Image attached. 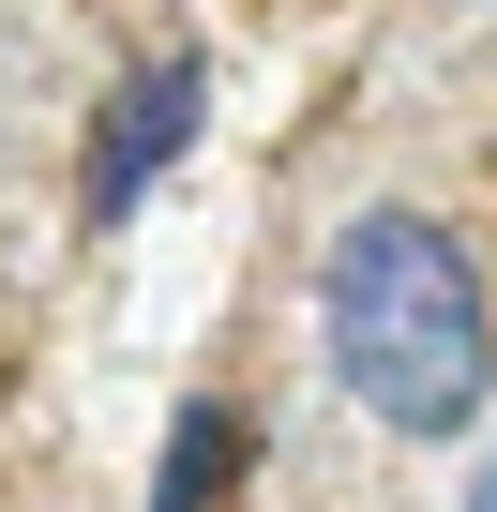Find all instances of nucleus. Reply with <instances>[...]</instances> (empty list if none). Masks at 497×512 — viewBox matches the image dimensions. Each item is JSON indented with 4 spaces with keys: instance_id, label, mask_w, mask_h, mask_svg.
Instances as JSON below:
<instances>
[{
    "instance_id": "1",
    "label": "nucleus",
    "mask_w": 497,
    "mask_h": 512,
    "mask_svg": "<svg viewBox=\"0 0 497 512\" xmlns=\"http://www.w3.org/2000/svg\"><path fill=\"white\" fill-rule=\"evenodd\" d=\"M317 362L377 437H467L497 407V302L437 211H347L317 256Z\"/></svg>"
},
{
    "instance_id": "4",
    "label": "nucleus",
    "mask_w": 497,
    "mask_h": 512,
    "mask_svg": "<svg viewBox=\"0 0 497 512\" xmlns=\"http://www.w3.org/2000/svg\"><path fill=\"white\" fill-rule=\"evenodd\" d=\"M452 512H497V452H482V467H467V497H452Z\"/></svg>"
},
{
    "instance_id": "3",
    "label": "nucleus",
    "mask_w": 497,
    "mask_h": 512,
    "mask_svg": "<svg viewBox=\"0 0 497 512\" xmlns=\"http://www.w3.org/2000/svg\"><path fill=\"white\" fill-rule=\"evenodd\" d=\"M226 467H241V422H226V407H181V437H166V512H211Z\"/></svg>"
},
{
    "instance_id": "2",
    "label": "nucleus",
    "mask_w": 497,
    "mask_h": 512,
    "mask_svg": "<svg viewBox=\"0 0 497 512\" xmlns=\"http://www.w3.org/2000/svg\"><path fill=\"white\" fill-rule=\"evenodd\" d=\"M196 91H211V76H196L181 46H166L151 76H121V106H106V136H91V226H121V211H136V181H166V166H181Z\"/></svg>"
}]
</instances>
